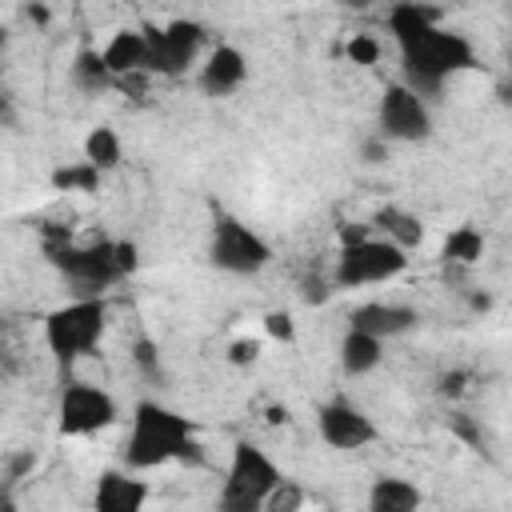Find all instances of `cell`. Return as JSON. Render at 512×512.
I'll list each match as a JSON object with an SVG mask.
<instances>
[{"mask_svg":"<svg viewBox=\"0 0 512 512\" xmlns=\"http://www.w3.org/2000/svg\"><path fill=\"white\" fill-rule=\"evenodd\" d=\"M124 468L128 472H148V468H164V464H200V440L196 428L184 412L160 404V400H140L132 408V424L124 436Z\"/></svg>","mask_w":512,"mask_h":512,"instance_id":"obj_1","label":"cell"},{"mask_svg":"<svg viewBox=\"0 0 512 512\" xmlns=\"http://www.w3.org/2000/svg\"><path fill=\"white\" fill-rule=\"evenodd\" d=\"M472 64H476L472 40L464 32H452L440 24V28L424 32L416 44L400 48V84L412 88L420 100H432L444 92L448 76H456Z\"/></svg>","mask_w":512,"mask_h":512,"instance_id":"obj_2","label":"cell"},{"mask_svg":"<svg viewBox=\"0 0 512 512\" xmlns=\"http://www.w3.org/2000/svg\"><path fill=\"white\" fill-rule=\"evenodd\" d=\"M108 328L104 296H76L44 316V344L60 364H76L80 356L96 352Z\"/></svg>","mask_w":512,"mask_h":512,"instance_id":"obj_3","label":"cell"},{"mask_svg":"<svg viewBox=\"0 0 512 512\" xmlns=\"http://www.w3.org/2000/svg\"><path fill=\"white\" fill-rule=\"evenodd\" d=\"M280 480H284V472L264 448H256L248 440H236L228 472H224V484L216 492V512H260L268 492Z\"/></svg>","mask_w":512,"mask_h":512,"instance_id":"obj_4","label":"cell"},{"mask_svg":"<svg viewBox=\"0 0 512 512\" xmlns=\"http://www.w3.org/2000/svg\"><path fill=\"white\" fill-rule=\"evenodd\" d=\"M408 268V252H400L396 244L380 240V236H360V240H344L336 252V268H332V288H368V284H384L396 280Z\"/></svg>","mask_w":512,"mask_h":512,"instance_id":"obj_5","label":"cell"},{"mask_svg":"<svg viewBox=\"0 0 512 512\" xmlns=\"http://www.w3.org/2000/svg\"><path fill=\"white\" fill-rule=\"evenodd\" d=\"M208 260H212V268H220L228 276H256V272H264L272 264V244L256 228H248L244 220L224 212L212 224Z\"/></svg>","mask_w":512,"mask_h":512,"instance_id":"obj_6","label":"cell"},{"mask_svg":"<svg viewBox=\"0 0 512 512\" xmlns=\"http://www.w3.org/2000/svg\"><path fill=\"white\" fill-rule=\"evenodd\" d=\"M48 260L64 272V280L76 288V296H100L108 284L120 280V264H116V240H100V244H48Z\"/></svg>","mask_w":512,"mask_h":512,"instance_id":"obj_7","label":"cell"},{"mask_svg":"<svg viewBox=\"0 0 512 512\" xmlns=\"http://www.w3.org/2000/svg\"><path fill=\"white\" fill-rule=\"evenodd\" d=\"M120 420V404L108 388L100 384H88V380H72L64 384L60 392V404H56V428L60 436H92V432H104Z\"/></svg>","mask_w":512,"mask_h":512,"instance_id":"obj_8","label":"cell"},{"mask_svg":"<svg viewBox=\"0 0 512 512\" xmlns=\"http://www.w3.org/2000/svg\"><path fill=\"white\" fill-rule=\"evenodd\" d=\"M376 120H380V136L388 144H424L432 136V108H428V100H420L400 80L384 84Z\"/></svg>","mask_w":512,"mask_h":512,"instance_id":"obj_9","label":"cell"},{"mask_svg":"<svg viewBox=\"0 0 512 512\" xmlns=\"http://www.w3.org/2000/svg\"><path fill=\"white\" fill-rule=\"evenodd\" d=\"M148 40V72L160 76H184L200 48H204V28L196 20H172L164 28H140Z\"/></svg>","mask_w":512,"mask_h":512,"instance_id":"obj_10","label":"cell"},{"mask_svg":"<svg viewBox=\"0 0 512 512\" xmlns=\"http://www.w3.org/2000/svg\"><path fill=\"white\" fill-rule=\"evenodd\" d=\"M316 432L336 452H356V448H368L376 440L372 416L360 404L344 400V396H332V400H324L316 408Z\"/></svg>","mask_w":512,"mask_h":512,"instance_id":"obj_11","label":"cell"},{"mask_svg":"<svg viewBox=\"0 0 512 512\" xmlns=\"http://www.w3.org/2000/svg\"><path fill=\"white\" fill-rule=\"evenodd\" d=\"M416 324H420V312L408 308V304H396V300H368V304H356L352 316H348L352 332H364V336H372L380 344L412 332Z\"/></svg>","mask_w":512,"mask_h":512,"instance_id":"obj_12","label":"cell"},{"mask_svg":"<svg viewBox=\"0 0 512 512\" xmlns=\"http://www.w3.org/2000/svg\"><path fill=\"white\" fill-rule=\"evenodd\" d=\"M148 484L128 468H104L92 488V512H144Z\"/></svg>","mask_w":512,"mask_h":512,"instance_id":"obj_13","label":"cell"},{"mask_svg":"<svg viewBox=\"0 0 512 512\" xmlns=\"http://www.w3.org/2000/svg\"><path fill=\"white\" fill-rule=\"evenodd\" d=\"M244 80H248V56L236 44H216L196 72V84L204 96H232Z\"/></svg>","mask_w":512,"mask_h":512,"instance_id":"obj_14","label":"cell"},{"mask_svg":"<svg viewBox=\"0 0 512 512\" xmlns=\"http://www.w3.org/2000/svg\"><path fill=\"white\" fill-rule=\"evenodd\" d=\"M104 56V68L112 72V84L124 80V76H136V72H148V40L140 28H120L112 32V40L100 48Z\"/></svg>","mask_w":512,"mask_h":512,"instance_id":"obj_15","label":"cell"},{"mask_svg":"<svg viewBox=\"0 0 512 512\" xmlns=\"http://www.w3.org/2000/svg\"><path fill=\"white\" fill-rule=\"evenodd\" d=\"M440 24H444V8H436V4L404 0V4H392V8H388V32H392L396 48L416 44L424 32H432V28H440Z\"/></svg>","mask_w":512,"mask_h":512,"instance_id":"obj_16","label":"cell"},{"mask_svg":"<svg viewBox=\"0 0 512 512\" xmlns=\"http://www.w3.org/2000/svg\"><path fill=\"white\" fill-rule=\"evenodd\" d=\"M424 496L408 476L396 472H380L368 484V512H420Z\"/></svg>","mask_w":512,"mask_h":512,"instance_id":"obj_17","label":"cell"},{"mask_svg":"<svg viewBox=\"0 0 512 512\" xmlns=\"http://www.w3.org/2000/svg\"><path fill=\"white\" fill-rule=\"evenodd\" d=\"M372 228L380 232V240L396 244L400 252H412L424 244V220L408 208H396V204H384L376 216H372Z\"/></svg>","mask_w":512,"mask_h":512,"instance_id":"obj_18","label":"cell"},{"mask_svg":"<svg viewBox=\"0 0 512 512\" xmlns=\"http://www.w3.org/2000/svg\"><path fill=\"white\" fill-rule=\"evenodd\" d=\"M384 360V344L380 340H372V336H364V332H344V340H340V372L344 376H368L376 364Z\"/></svg>","mask_w":512,"mask_h":512,"instance_id":"obj_19","label":"cell"},{"mask_svg":"<svg viewBox=\"0 0 512 512\" xmlns=\"http://www.w3.org/2000/svg\"><path fill=\"white\" fill-rule=\"evenodd\" d=\"M84 160L104 176L112 168H120L124 160V144H120V132L112 124H96L88 136H84Z\"/></svg>","mask_w":512,"mask_h":512,"instance_id":"obj_20","label":"cell"},{"mask_svg":"<svg viewBox=\"0 0 512 512\" xmlns=\"http://www.w3.org/2000/svg\"><path fill=\"white\" fill-rule=\"evenodd\" d=\"M444 264H460V268H468V264H476L480 256H484V232L480 228H472V224H460V228H452L448 236H444Z\"/></svg>","mask_w":512,"mask_h":512,"instance_id":"obj_21","label":"cell"},{"mask_svg":"<svg viewBox=\"0 0 512 512\" xmlns=\"http://www.w3.org/2000/svg\"><path fill=\"white\" fill-rule=\"evenodd\" d=\"M72 84H76L80 92H104V88L112 84V72L104 68L100 48H80V52L72 56Z\"/></svg>","mask_w":512,"mask_h":512,"instance_id":"obj_22","label":"cell"},{"mask_svg":"<svg viewBox=\"0 0 512 512\" xmlns=\"http://www.w3.org/2000/svg\"><path fill=\"white\" fill-rule=\"evenodd\" d=\"M52 188H64V192H96L100 188V172L88 160H80V164L56 168L52 172Z\"/></svg>","mask_w":512,"mask_h":512,"instance_id":"obj_23","label":"cell"},{"mask_svg":"<svg viewBox=\"0 0 512 512\" xmlns=\"http://www.w3.org/2000/svg\"><path fill=\"white\" fill-rule=\"evenodd\" d=\"M304 500H308L304 484L284 476V480L268 492V500H264V508H260V512H304Z\"/></svg>","mask_w":512,"mask_h":512,"instance_id":"obj_24","label":"cell"},{"mask_svg":"<svg viewBox=\"0 0 512 512\" xmlns=\"http://www.w3.org/2000/svg\"><path fill=\"white\" fill-rule=\"evenodd\" d=\"M380 52H384V44H380L372 32H352L348 44H344V56H348L352 64H360V68H372V64L380 60Z\"/></svg>","mask_w":512,"mask_h":512,"instance_id":"obj_25","label":"cell"},{"mask_svg":"<svg viewBox=\"0 0 512 512\" xmlns=\"http://www.w3.org/2000/svg\"><path fill=\"white\" fill-rule=\"evenodd\" d=\"M132 360H136V368H140L148 380H164V368H160V348H156L148 336H140V340L132 344Z\"/></svg>","mask_w":512,"mask_h":512,"instance_id":"obj_26","label":"cell"},{"mask_svg":"<svg viewBox=\"0 0 512 512\" xmlns=\"http://www.w3.org/2000/svg\"><path fill=\"white\" fill-rule=\"evenodd\" d=\"M260 352H264V344L256 340V336H240V340H232L228 344V364H236V368H248V364H256L260 360Z\"/></svg>","mask_w":512,"mask_h":512,"instance_id":"obj_27","label":"cell"},{"mask_svg":"<svg viewBox=\"0 0 512 512\" xmlns=\"http://www.w3.org/2000/svg\"><path fill=\"white\" fill-rule=\"evenodd\" d=\"M448 428L464 440V444H472V448H484L488 452V436H484V428L472 420V416H464V412H456V416H448Z\"/></svg>","mask_w":512,"mask_h":512,"instance_id":"obj_28","label":"cell"},{"mask_svg":"<svg viewBox=\"0 0 512 512\" xmlns=\"http://www.w3.org/2000/svg\"><path fill=\"white\" fill-rule=\"evenodd\" d=\"M264 332H268L272 340H280V344H292V340H296V324H292L288 312H268V316H264Z\"/></svg>","mask_w":512,"mask_h":512,"instance_id":"obj_29","label":"cell"},{"mask_svg":"<svg viewBox=\"0 0 512 512\" xmlns=\"http://www.w3.org/2000/svg\"><path fill=\"white\" fill-rule=\"evenodd\" d=\"M300 296H304V304H328L332 284H328L320 272H312V276H304V280H300Z\"/></svg>","mask_w":512,"mask_h":512,"instance_id":"obj_30","label":"cell"},{"mask_svg":"<svg viewBox=\"0 0 512 512\" xmlns=\"http://www.w3.org/2000/svg\"><path fill=\"white\" fill-rule=\"evenodd\" d=\"M116 264H120V276H132L140 268V248L132 240H116Z\"/></svg>","mask_w":512,"mask_h":512,"instance_id":"obj_31","label":"cell"},{"mask_svg":"<svg viewBox=\"0 0 512 512\" xmlns=\"http://www.w3.org/2000/svg\"><path fill=\"white\" fill-rule=\"evenodd\" d=\"M360 160L364 164H384L388 160V140L376 132V136H368L364 144H360Z\"/></svg>","mask_w":512,"mask_h":512,"instance_id":"obj_32","label":"cell"},{"mask_svg":"<svg viewBox=\"0 0 512 512\" xmlns=\"http://www.w3.org/2000/svg\"><path fill=\"white\" fill-rule=\"evenodd\" d=\"M464 388H468V372L452 368V372H444V376H440V396H460Z\"/></svg>","mask_w":512,"mask_h":512,"instance_id":"obj_33","label":"cell"},{"mask_svg":"<svg viewBox=\"0 0 512 512\" xmlns=\"http://www.w3.org/2000/svg\"><path fill=\"white\" fill-rule=\"evenodd\" d=\"M36 468V456H32V448H24V452H12V460H8V480H20L24 472H32Z\"/></svg>","mask_w":512,"mask_h":512,"instance_id":"obj_34","label":"cell"},{"mask_svg":"<svg viewBox=\"0 0 512 512\" xmlns=\"http://www.w3.org/2000/svg\"><path fill=\"white\" fill-rule=\"evenodd\" d=\"M0 120H4V124H16V112H12V100H8V92H4V84H0Z\"/></svg>","mask_w":512,"mask_h":512,"instance_id":"obj_35","label":"cell"},{"mask_svg":"<svg viewBox=\"0 0 512 512\" xmlns=\"http://www.w3.org/2000/svg\"><path fill=\"white\" fill-rule=\"evenodd\" d=\"M24 16H28V20H36V24H48V16H52V12H48L44 4H28V8H24Z\"/></svg>","mask_w":512,"mask_h":512,"instance_id":"obj_36","label":"cell"},{"mask_svg":"<svg viewBox=\"0 0 512 512\" xmlns=\"http://www.w3.org/2000/svg\"><path fill=\"white\" fill-rule=\"evenodd\" d=\"M472 308H476V312H488V308H492V296H488V292H476V296H472Z\"/></svg>","mask_w":512,"mask_h":512,"instance_id":"obj_37","label":"cell"},{"mask_svg":"<svg viewBox=\"0 0 512 512\" xmlns=\"http://www.w3.org/2000/svg\"><path fill=\"white\" fill-rule=\"evenodd\" d=\"M4 52H8V28L0 24V56H4Z\"/></svg>","mask_w":512,"mask_h":512,"instance_id":"obj_38","label":"cell"}]
</instances>
